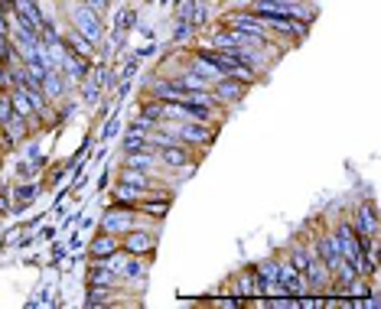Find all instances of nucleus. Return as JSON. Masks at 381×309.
I'll list each match as a JSON object with an SVG mask.
<instances>
[{
    "label": "nucleus",
    "instance_id": "0eeeda50",
    "mask_svg": "<svg viewBox=\"0 0 381 309\" xmlns=\"http://www.w3.org/2000/svg\"><path fill=\"white\" fill-rule=\"evenodd\" d=\"M30 124H26V117H20V114H10L4 124H0V147L4 150H17L20 143H26L30 140Z\"/></svg>",
    "mask_w": 381,
    "mask_h": 309
},
{
    "label": "nucleus",
    "instance_id": "f257e3e1",
    "mask_svg": "<svg viewBox=\"0 0 381 309\" xmlns=\"http://www.w3.org/2000/svg\"><path fill=\"white\" fill-rule=\"evenodd\" d=\"M66 23L72 26V30H78V33H82L88 42H95V46H102L104 36H108L104 17L102 13H95V10H88L82 0H72V4L66 7Z\"/></svg>",
    "mask_w": 381,
    "mask_h": 309
},
{
    "label": "nucleus",
    "instance_id": "dca6fc26",
    "mask_svg": "<svg viewBox=\"0 0 381 309\" xmlns=\"http://www.w3.org/2000/svg\"><path fill=\"white\" fill-rule=\"evenodd\" d=\"M310 260H313V248H310V244H303V241L290 244V251H287V264H290V267H296L300 274H303V270L310 267Z\"/></svg>",
    "mask_w": 381,
    "mask_h": 309
},
{
    "label": "nucleus",
    "instance_id": "2eb2a0df",
    "mask_svg": "<svg viewBox=\"0 0 381 309\" xmlns=\"http://www.w3.org/2000/svg\"><path fill=\"white\" fill-rule=\"evenodd\" d=\"M7 98H10V108H13V114L20 117H33V104H30V95H26V88H20V85H13V88H7Z\"/></svg>",
    "mask_w": 381,
    "mask_h": 309
},
{
    "label": "nucleus",
    "instance_id": "bb28decb",
    "mask_svg": "<svg viewBox=\"0 0 381 309\" xmlns=\"http://www.w3.org/2000/svg\"><path fill=\"white\" fill-rule=\"evenodd\" d=\"M10 114H13V108H10V98H7V92H0V124H4Z\"/></svg>",
    "mask_w": 381,
    "mask_h": 309
},
{
    "label": "nucleus",
    "instance_id": "7c9ffc66",
    "mask_svg": "<svg viewBox=\"0 0 381 309\" xmlns=\"http://www.w3.org/2000/svg\"><path fill=\"white\" fill-rule=\"evenodd\" d=\"M111 169H104V173H102V179H98V193H104V189H111Z\"/></svg>",
    "mask_w": 381,
    "mask_h": 309
},
{
    "label": "nucleus",
    "instance_id": "2f4dec72",
    "mask_svg": "<svg viewBox=\"0 0 381 309\" xmlns=\"http://www.w3.org/2000/svg\"><path fill=\"white\" fill-rule=\"evenodd\" d=\"M0 215H10V195L0 193Z\"/></svg>",
    "mask_w": 381,
    "mask_h": 309
},
{
    "label": "nucleus",
    "instance_id": "7ed1b4c3",
    "mask_svg": "<svg viewBox=\"0 0 381 309\" xmlns=\"http://www.w3.org/2000/svg\"><path fill=\"white\" fill-rule=\"evenodd\" d=\"M157 244H160V238H157V231H150V228L144 225H134L131 231L121 234V251L127 254H137V258H153V251H157Z\"/></svg>",
    "mask_w": 381,
    "mask_h": 309
},
{
    "label": "nucleus",
    "instance_id": "ddd939ff",
    "mask_svg": "<svg viewBox=\"0 0 381 309\" xmlns=\"http://www.w3.org/2000/svg\"><path fill=\"white\" fill-rule=\"evenodd\" d=\"M147 258H137V254H127L124 251V260H121V267H118V274H121V284H140L147 277Z\"/></svg>",
    "mask_w": 381,
    "mask_h": 309
},
{
    "label": "nucleus",
    "instance_id": "6e6552de",
    "mask_svg": "<svg viewBox=\"0 0 381 309\" xmlns=\"http://www.w3.org/2000/svg\"><path fill=\"white\" fill-rule=\"evenodd\" d=\"M42 193V183L40 179H23L10 189V215H20V212L30 209V202Z\"/></svg>",
    "mask_w": 381,
    "mask_h": 309
},
{
    "label": "nucleus",
    "instance_id": "9b49d317",
    "mask_svg": "<svg viewBox=\"0 0 381 309\" xmlns=\"http://www.w3.org/2000/svg\"><path fill=\"white\" fill-rule=\"evenodd\" d=\"M85 284H88V286H102V290H111V286H124V284H121V274H114V270L104 267V264H98V260H88Z\"/></svg>",
    "mask_w": 381,
    "mask_h": 309
},
{
    "label": "nucleus",
    "instance_id": "e433bc0d",
    "mask_svg": "<svg viewBox=\"0 0 381 309\" xmlns=\"http://www.w3.org/2000/svg\"><path fill=\"white\" fill-rule=\"evenodd\" d=\"M176 4H179V0H176Z\"/></svg>",
    "mask_w": 381,
    "mask_h": 309
},
{
    "label": "nucleus",
    "instance_id": "f704fd0d",
    "mask_svg": "<svg viewBox=\"0 0 381 309\" xmlns=\"http://www.w3.org/2000/svg\"><path fill=\"white\" fill-rule=\"evenodd\" d=\"M169 4H173V0H160V7H169Z\"/></svg>",
    "mask_w": 381,
    "mask_h": 309
},
{
    "label": "nucleus",
    "instance_id": "1a4fd4ad",
    "mask_svg": "<svg viewBox=\"0 0 381 309\" xmlns=\"http://www.w3.org/2000/svg\"><path fill=\"white\" fill-rule=\"evenodd\" d=\"M121 251V238L118 234H108V231H98L95 238L85 241V260H102L108 254Z\"/></svg>",
    "mask_w": 381,
    "mask_h": 309
},
{
    "label": "nucleus",
    "instance_id": "39448f33",
    "mask_svg": "<svg viewBox=\"0 0 381 309\" xmlns=\"http://www.w3.org/2000/svg\"><path fill=\"white\" fill-rule=\"evenodd\" d=\"M248 88H251V85L238 82V78H219V82H212L209 92H212V98L219 101V108H238V104L245 101Z\"/></svg>",
    "mask_w": 381,
    "mask_h": 309
},
{
    "label": "nucleus",
    "instance_id": "f03ea898",
    "mask_svg": "<svg viewBox=\"0 0 381 309\" xmlns=\"http://www.w3.org/2000/svg\"><path fill=\"white\" fill-rule=\"evenodd\" d=\"M134 225H140V215H137L131 205H118V202H111V205H104L102 218H98V231H108V234H124L131 231Z\"/></svg>",
    "mask_w": 381,
    "mask_h": 309
},
{
    "label": "nucleus",
    "instance_id": "72a5a7b5",
    "mask_svg": "<svg viewBox=\"0 0 381 309\" xmlns=\"http://www.w3.org/2000/svg\"><path fill=\"white\" fill-rule=\"evenodd\" d=\"M0 33H7V10L0 7Z\"/></svg>",
    "mask_w": 381,
    "mask_h": 309
},
{
    "label": "nucleus",
    "instance_id": "5701e85b",
    "mask_svg": "<svg viewBox=\"0 0 381 309\" xmlns=\"http://www.w3.org/2000/svg\"><path fill=\"white\" fill-rule=\"evenodd\" d=\"M147 147H153L150 140H147V137H127L124 134V140H121V157H124V153H137V150H147Z\"/></svg>",
    "mask_w": 381,
    "mask_h": 309
},
{
    "label": "nucleus",
    "instance_id": "f3484780",
    "mask_svg": "<svg viewBox=\"0 0 381 309\" xmlns=\"http://www.w3.org/2000/svg\"><path fill=\"white\" fill-rule=\"evenodd\" d=\"M193 36H195V30H193V23H189L186 17H176V23H173V49H183V46H186V42H193Z\"/></svg>",
    "mask_w": 381,
    "mask_h": 309
},
{
    "label": "nucleus",
    "instance_id": "c85d7f7f",
    "mask_svg": "<svg viewBox=\"0 0 381 309\" xmlns=\"http://www.w3.org/2000/svg\"><path fill=\"white\" fill-rule=\"evenodd\" d=\"M134 56H137V59H140V62H144V59H153V56H157V42H153V40H150V46H140V49H137V52H134Z\"/></svg>",
    "mask_w": 381,
    "mask_h": 309
},
{
    "label": "nucleus",
    "instance_id": "20e7f679",
    "mask_svg": "<svg viewBox=\"0 0 381 309\" xmlns=\"http://www.w3.org/2000/svg\"><path fill=\"white\" fill-rule=\"evenodd\" d=\"M381 212H378V202L375 199H368V202H362L356 212H352V228H356V234L362 238V241H368V238H378V231H381Z\"/></svg>",
    "mask_w": 381,
    "mask_h": 309
},
{
    "label": "nucleus",
    "instance_id": "412c9836",
    "mask_svg": "<svg viewBox=\"0 0 381 309\" xmlns=\"http://www.w3.org/2000/svg\"><path fill=\"white\" fill-rule=\"evenodd\" d=\"M13 62H20L17 56V46H13V40H10V33H0V66L10 68Z\"/></svg>",
    "mask_w": 381,
    "mask_h": 309
},
{
    "label": "nucleus",
    "instance_id": "b1692460",
    "mask_svg": "<svg viewBox=\"0 0 381 309\" xmlns=\"http://www.w3.org/2000/svg\"><path fill=\"white\" fill-rule=\"evenodd\" d=\"M277 270H280V260H261V264H254V274L261 277V280H277Z\"/></svg>",
    "mask_w": 381,
    "mask_h": 309
},
{
    "label": "nucleus",
    "instance_id": "6ab92c4d",
    "mask_svg": "<svg viewBox=\"0 0 381 309\" xmlns=\"http://www.w3.org/2000/svg\"><path fill=\"white\" fill-rule=\"evenodd\" d=\"M118 134H121V114H118V108H114V111H111V117H104V121H102V134H98V143H111Z\"/></svg>",
    "mask_w": 381,
    "mask_h": 309
},
{
    "label": "nucleus",
    "instance_id": "aec40b11",
    "mask_svg": "<svg viewBox=\"0 0 381 309\" xmlns=\"http://www.w3.org/2000/svg\"><path fill=\"white\" fill-rule=\"evenodd\" d=\"M137 114L147 117V121H153V124H160V121H163V101L147 98V95H144V101H140V111H137Z\"/></svg>",
    "mask_w": 381,
    "mask_h": 309
},
{
    "label": "nucleus",
    "instance_id": "473e14b6",
    "mask_svg": "<svg viewBox=\"0 0 381 309\" xmlns=\"http://www.w3.org/2000/svg\"><path fill=\"white\" fill-rule=\"evenodd\" d=\"M40 238H46V241H52V238H56V225H46L40 231Z\"/></svg>",
    "mask_w": 381,
    "mask_h": 309
},
{
    "label": "nucleus",
    "instance_id": "cd10ccee",
    "mask_svg": "<svg viewBox=\"0 0 381 309\" xmlns=\"http://www.w3.org/2000/svg\"><path fill=\"white\" fill-rule=\"evenodd\" d=\"M82 231H72V234H68V238H66V248H68V251H72V254H75L78 251V248H82Z\"/></svg>",
    "mask_w": 381,
    "mask_h": 309
},
{
    "label": "nucleus",
    "instance_id": "393cba45",
    "mask_svg": "<svg viewBox=\"0 0 381 309\" xmlns=\"http://www.w3.org/2000/svg\"><path fill=\"white\" fill-rule=\"evenodd\" d=\"M134 26H137V10H134V7L121 10V13H118V23H114V30H121V33L127 36V30H134Z\"/></svg>",
    "mask_w": 381,
    "mask_h": 309
},
{
    "label": "nucleus",
    "instance_id": "4be33fe9",
    "mask_svg": "<svg viewBox=\"0 0 381 309\" xmlns=\"http://www.w3.org/2000/svg\"><path fill=\"white\" fill-rule=\"evenodd\" d=\"M153 127H157V124H153V121H147V117H140V114H137L134 121H131V124L124 127V134H127V137H147V134H150V131H153Z\"/></svg>",
    "mask_w": 381,
    "mask_h": 309
},
{
    "label": "nucleus",
    "instance_id": "c756f323",
    "mask_svg": "<svg viewBox=\"0 0 381 309\" xmlns=\"http://www.w3.org/2000/svg\"><path fill=\"white\" fill-rule=\"evenodd\" d=\"M17 176L20 179H30V176H33V166H30V163H17Z\"/></svg>",
    "mask_w": 381,
    "mask_h": 309
},
{
    "label": "nucleus",
    "instance_id": "9d476101",
    "mask_svg": "<svg viewBox=\"0 0 381 309\" xmlns=\"http://www.w3.org/2000/svg\"><path fill=\"white\" fill-rule=\"evenodd\" d=\"M62 42H66V46L75 52V56L88 59L92 66H95V62H102V56H98V46H95V42H88L82 33H78V30H72V26H66V30H62Z\"/></svg>",
    "mask_w": 381,
    "mask_h": 309
},
{
    "label": "nucleus",
    "instance_id": "f8f14e48",
    "mask_svg": "<svg viewBox=\"0 0 381 309\" xmlns=\"http://www.w3.org/2000/svg\"><path fill=\"white\" fill-rule=\"evenodd\" d=\"M231 296H238V300L261 296V277L254 274V264H251V267H245L241 274L235 277V284H231Z\"/></svg>",
    "mask_w": 381,
    "mask_h": 309
},
{
    "label": "nucleus",
    "instance_id": "423d86ee",
    "mask_svg": "<svg viewBox=\"0 0 381 309\" xmlns=\"http://www.w3.org/2000/svg\"><path fill=\"white\" fill-rule=\"evenodd\" d=\"M310 248H313V254L322 260V264H326L329 274L339 267V264H342V251H339V241H336V231H332V228H326V231L316 234L313 241H310Z\"/></svg>",
    "mask_w": 381,
    "mask_h": 309
},
{
    "label": "nucleus",
    "instance_id": "c9c22d12",
    "mask_svg": "<svg viewBox=\"0 0 381 309\" xmlns=\"http://www.w3.org/2000/svg\"><path fill=\"white\" fill-rule=\"evenodd\" d=\"M144 4H153V0H144Z\"/></svg>",
    "mask_w": 381,
    "mask_h": 309
},
{
    "label": "nucleus",
    "instance_id": "a211bd4d",
    "mask_svg": "<svg viewBox=\"0 0 381 309\" xmlns=\"http://www.w3.org/2000/svg\"><path fill=\"white\" fill-rule=\"evenodd\" d=\"M78 92H82V101L88 104V108L102 104V98H104V88L102 85H95L92 78H82V82H78Z\"/></svg>",
    "mask_w": 381,
    "mask_h": 309
},
{
    "label": "nucleus",
    "instance_id": "4468645a",
    "mask_svg": "<svg viewBox=\"0 0 381 309\" xmlns=\"http://www.w3.org/2000/svg\"><path fill=\"white\" fill-rule=\"evenodd\" d=\"M68 92H72V88H68V78L62 75L59 68H49V72H46V78H42V95H46V98L56 104V101L68 98Z\"/></svg>",
    "mask_w": 381,
    "mask_h": 309
},
{
    "label": "nucleus",
    "instance_id": "a878e982",
    "mask_svg": "<svg viewBox=\"0 0 381 309\" xmlns=\"http://www.w3.org/2000/svg\"><path fill=\"white\" fill-rule=\"evenodd\" d=\"M82 4H85L88 10H95V13H102V17L111 10V0H82Z\"/></svg>",
    "mask_w": 381,
    "mask_h": 309
}]
</instances>
